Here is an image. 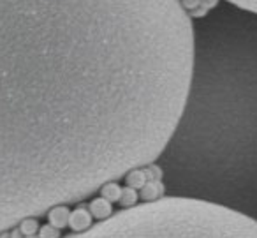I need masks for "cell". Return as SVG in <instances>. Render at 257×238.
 <instances>
[{
    "mask_svg": "<svg viewBox=\"0 0 257 238\" xmlns=\"http://www.w3.org/2000/svg\"><path fill=\"white\" fill-rule=\"evenodd\" d=\"M180 2H182L183 9H185L187 13H192V11H196V9L201 6V0H180Z\"/></svg>",
    "mask_w": 257,
    "mask_h": 238,
    "instance_id": "cell-14",
    "label": "cell"
},
{
    "mask_svg": "<svg viewBox=\"0 0 257 238\" xmlns=\"http://www.w3.org/2000/svg\"><path fill=\"white\" fill-rule=\"evenodd\" d=\"M100 192H102L104 199H107L109 203H113V201H118V199H120L121 187L116 184V182H109V184H106V185L100 187Z\"/></svg>",
    "mask_w": 257,
    "mask_h": 238,
    "instance_id": "cell-9",
    "label": "cell"
},
{
    "mask_svg": "<svg viewBox=\"0 0 257 238\" xmlns=\"http://www.w3.org/2000/svg\"><path fill=\"white\" fill-rule=\"evenodd\" d=\"M192 65L180 0H0V233L154 164Z\"/></svg>",
    "mask_w": 257,
    "mask_h": 238,
    "instance_id": "cell-1",
    "label": "cell"
},
{
    "mask_svg": "<svg viewBox=\"0 0 257 238\" xmlns=\"http://www.w3.org/2000/svg\"><path fill=\"white\" fill-rule=\"evenodd\" d=\"M120 205L123 206V208H128V206H134L136 205V201H138V192H136V189H133V187H125V189H121V196H120Z\"/></svg>",
    "mask_w": 257,
    "mask_h": 238,
    "instance_id": "cell-10",
    "label": "cell"
},
{
    "mask_svg": "<svg viewBox=\"0 0 257 238\" xmlns=\"http://www.w3.org/2000/svg\"><path fill=\"white\" fill-rule=\"evenodd\" d=\"M92 213H90V210L86 208H76L74 212H71V215H69V226L72 227V231L74 233H81V231L88 229L90 226H92Z\"/></svg>",
    "mask_w": 257,
    "mask_h": 238,
    "instance_id": "cell-4",
    "label": "cell"
},
{
    "mask_svg": "<svg viewBox=\"0 0 257 238\" xmlns=\"http://www.w3.org/2000/svg\"><path fill=\"white\" fill-rule=\"evenodd\" d=\"M194 65L162 177H257V13L225 0L192 20ZM157 159V161H159Z\"/></svg>",
    "mask_w": 257,
    "mask_h": 238,
    "instance_id": "cell-2",
    "label": "cell"
},
{
    "mask_svg": "<svg viewBox=\"0 0 257 238\" xmlns=\"http://www.w3.org/2000/svg\"><path fill=\"white\" fill-rule=\"evenodd\" d=\"M9 236H11V238H23V234H22V231H20V229H13Z\"/></svg>",
    "mask_w": 257,
    "mask_h": 238,
    "instance_id": "cell-15",
    "label": "cell"
},
{
    "mask_svg": "<svg viewBox=\"0 0 257 238\" xmlns=\"http://www.w3.org/2000/svg\"><path fill=\"white\" fill-rule=\"evenodd\" d=\"M25 238H39V236H34V234H32V236H25Z\"/></svg>",
    "mask_w": 257,
    "mask_h": 238,
    "instance_id": "cell-17",
    "label": "cell"
},
{
    "mask_svg": "<svg viewBox=\"0 0 257 238\" xmlns=\"http://www.w3.org/2000/svg\"><path fill=\"white\" fill-rule=\"evenodd\" d=\"M18 229L22 231L23 236H32V234H36L39 231V224H37V220L34 217H29V219H23L20 222Z\"/></svg>",
    "mask_w": 257,
    "mask_h": 238,
    "instance_id": "cell-11",
    "label": "cell"
},
{
    "mask_svg": "<svg viewBox=\"0 0 257 238\" xmlns=\"http://www.w3.org/2000/svg\"><path fill=\"white\" fill-rule=\"evenodd\" d=\"M69 215H71V212H69L67 205H58L55 206V208H51L50 212H48V219H50V224L55 227H65L69 224Z\"/></svg>",
    "mask_w": 257,
    "mask_h": 238,
    "instance_id": "cell-7",
    "label": "cell"
},
{
    "mask_svg": "<svg viewBox=\"0 0 257 238\" xmlns=\"http://www.w3.org/2000/svg\"><path fill=\"white\" fill-rule=\"evenodd\" d=\"M90 213H92L93 219L97 220H104L109 215H113V206L107 199L104 198H97L90 203Z\"/></svg>",
    "mask_w": 257,
    "mask_h": 238,
    "instance_id": "cell-5",
    "label": "cell"
},
{
    "mask_svg": "<svg viewBox=\"0 0 257 238\" xmlns=\"http://www.w3.org/2000/svg\"><path fill=\"white\" fill-rule=\"evenodd\" d=\"M225 2H229L232 6H238L241 9H246V11L257 13V0H225Z\"/></svg>",
    "mask_w": 257,
    "mask_h": 238,
    "instance_id": "cell-12",
    "label": "cell"
},
{
    "mask_svg": "<svg viewBox=\"0 0 257 238\" xmlns=\"http://www.w3.org/2000/svg\"><path fill=\"white\" fill-rule=\"evenodd\" d=\"M65 238H257V220L210 199L162 196Z\"/></svg>",
    "mask_w": 257,
    "mask_h": 238,
    "instance_id": "cell-3",
    "label": "cell"
},
{
    "mask_svg": "<svg viewBox=\"0 0 257 238\" xmlns=\"http://www.w3.org/2000/svg\"><path fill=\"white\" fill-rule=\"evenodd\" d=\"M0 238H11V236H9V234H6V233H2V234H0Z\"/></svg>",
    "mask_w": 257,
    "mask_h": 238,
    "instance_id": "cell-16",
    "label": "cell"
},
{
    "mask_svg": "<svg viewBox=\"0 0 257 238\" xmlns=\"http://www.w3.org/2000/svg\"><path fill=\"white\" fill-rule=\"evenodd\" d=\"M164 194V184L162 180H150L141 187V199L143 201H155Z\"/></svg>",
    "mask_w": 257,
    "mask_h": 238,
    "instance_id": "cell-6",
    "label": "cell"
},
{
    "mask_svg": "<svg viewBox=\"0 0 257 238\" xmlns=\"http://www.w3.org/2000/svg\"><path fill=\"white\" fill-rule=\"evenodd\" d=\"M125 178H127V187H133V189H141L148 182L145 168H136V170L128 171L125 175Z\"/></svg>",
    "mask_w": 257,
    "mask_h": 238,
    "instance_id": "cell-8",
    "label": "cell"
},
{
    "mask_svg": "<svg viewBox=\"0 0 257 238\" xmlns=\"http://www.w3.org/2000/svg\"><path fill=\"white\" fill-rule=\"evenodd\" d=\"M39 238H60V231H58V227L46 224V226H41Z\"/></svg>",
    "mask_w": 257,
    "mask_h": 238,
    "instance_id": "cell-13",
    "label": "cell"
}]
</instances>
